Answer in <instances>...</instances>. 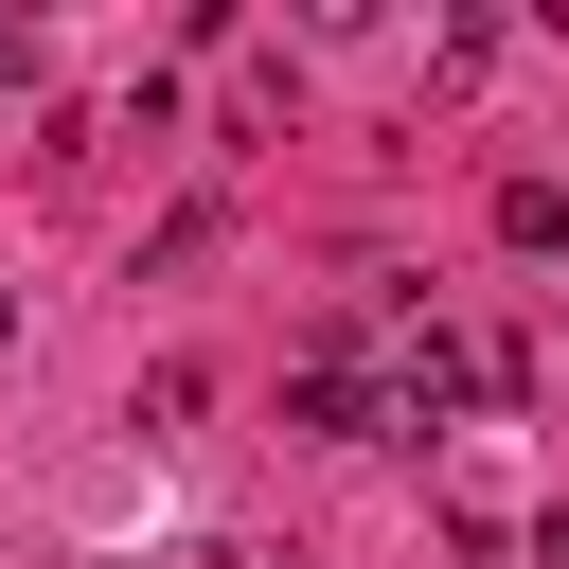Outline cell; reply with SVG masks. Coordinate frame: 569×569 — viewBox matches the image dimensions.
Segmentation results:
<instances>
[{
  "label": "cell",
  "instance_id": "6da1fadb",
  "mask_svg": "<svg viewBox=\"0 0 569 569\" xmlns=\"http://www.w3.org/2000/svg\"><path fill=\"white\" fill-rule=\"evenodd\" d=\"M284 427H302V445H373V427H391V391H373L356 356H320V373L284 391Z\"/></svg>",
  "mask_w": 569,
  "mask_h": 569
},
{
  "label": "cell",
  "instance_id": "7a4b0ae2",
  "mask_svg": "<svg viewBox=\"0 0 569 569\" xmlns=\"http://www.w3.org/2000/svg\"><path fill=\"white\" fill-rule=\"evenodd\" d=\"M498 249H569V196L551 178H498Z\"/></svg>",
  "mask_w": 569,
  "mask_h": 569
},
{
  "label": "cell",
  "instance_id": "3957f363",
  "mask_svg": "<svg viewBox=\"0 0 569 569\" xmlns=\"http://www.w3.org/2000/svg\"><path fill=\"white\" fill-rule=\"evenodd\" d=\"M533 569H569V516H533Z\"/></svg>",
  "mask_w": 569,
  "mask_h": 569
}]
</instances>
